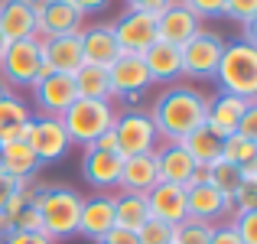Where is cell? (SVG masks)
<instances>
[{"instance_id":"cell-1","label":"cell","mask_w":257,"mask_h":244,"mask_svg":"<svg viewBox=\"0 0 257 244\" xmlns=\"http://www.w3.org/2000/svg\"><path fill=\"white\" fill-rule=\"evenodd\" d=\"M205 107H208V94H202L199 88L170 85L153 101V111H150L157 137H163L166 144L186 140L192 131H199L205 124Z\"/></svg>"},{"instance_id":"cell-2","label":"cell","mask_w":257,"mask_h":244,"mask_svg":"<svg viewBox=\"0 0 257 244\" xmlns=\"http://www.w3.org/2000/svg\"><path fill=\"white\" fill-rule=\"evenodd\" d=\"M39 218H43V234L52 241L78 234V215H82V195L69 186H36L33 195Z\"/></svg>"},{"instance_id":"cell-3","label":"cell","mask_w":257,"mask_h":244,"mask_svg":"<svg viewBox=\"0 0 257 244\" xmlns=\"http://www.w3.org/2000/svg\"><path fill=\"white\" fill-rule=\"evenodd\" d=\"M212 78L218 81L221 94L254 101L257 98V49L247 46V43H241V39L225 43L218 69H215Z\"/></svg>"},{"instance_id":"cell-4","label":"cell","mask_w":257,"mask_h":244,"mask_svg":"<svg viewBox=\"0 0 257 244\" xmlns=\"http://www.w3.org/2000/svg\"><path fill=\"white\" fill-rule=\"evenodd\" d=\"M114 117H117V111H114L111 101H88V98H75V104L69 107V111L62 114V127L65 134H69V144H78V147H91L94 140L101 137V134L111 131Z\"/></svg>"},{"instance_id":"cell-5","label":"cell","mask_w":257,"mask_h":244,"mask_svg":"<svg viewBox=\"0 0 257 244\" xmlns=\"http://www.w3.org/2000/svg\"><path fill=\"white\" fill-rule=\"evenodd\" d=\"M39 69H43L39 36L20 39V43H7V52L0 59V81L7 88H33L39 81Z\"/></svg>"},{"instance_id":"cell-6","label":"cell","mask_w":257,"mask_h":244,"mask_svg":"<svg viewBox=\"0 0 257 244\" xmlns=\"http://www.w3.org/2000/svg\"><path fill=\"white\" fill-rule=\"evenodd\" d=\"M221 49H225V39L221 33L205 30L202 26L189 43L179 46V59H182V75L189 78H212L215 69H218V59Z\"/></svg>"},{"instance_id":"cell-7","label":"cell","mask_w":257,"mask_h":244,"mask_svg":"<svg viewBox=\"0 0 257 244\" xmlns=\"http://www.w3.org/2000/svg\"><path fill=\"white\" fill-rule=\"evenodd\" d=\"M111 134L117 140L120 157H137V153H153L157 150V127H153L147 111H124L114 117Z\"/></svg>"},{"instance_id":"cell-8","label":"cell","mask_w":257,"mask_h":244,"mask_svg":"<svg viewBox=\"0 0 257 244\" xmlns=\"http://www.w3.org/2000/svg\"><path fill=\"white\" fill-rule=\"evenodd\" d=\"M186 212H189V218L205 221V225H215L221 215L231 212V199H228L225 192H218V189L205 179V169L202 166L195 169L192 182L186 186Z\"/></svg>"},{"instance_id":"cell-9","label":"cell","mask_w":257,"mask_h":244,"mask_svg":"<svg viewBox=\"0 0 257 244\" xmlns=\"http://www.w3.org/2000/svg\"><path fill=\"white\" fill-rule=\"evenodd\" d=\"M26 147L36 153L39 163H49V160L65 157V150L72 144H69V134H65L62 120L39 114V117H30V124H26Z\"/></svg>"},{"instance_id":"cell-10","label":"cell","mask_w":257,"mask_h":244,"mask_svg":"<svg viewBox=\"0 0 257 244\" xmlns=\"http://www.w3.org/2000/svg\"><path fill=\"white\" fill-rule=\"evenodd\" d=\"M114 39H117L120 52H134V56H144L153 43H157V13H137L127 10L117 23H111Z\"/></svg>"},{"instance_id":"cell-11","label":"cell","mask_w":257,"mask_h":244,"mask_svg":"<svg viewBox=\"0 0 257 244\" xmlns=\"http://www.w3.org/2000/svg\"><path fill=\"white\" fill-rule=\"evenodd\" d=\"M107 81H111V98L120 94V98H127V101H137L140 94L153 85L144 59L134 56V52H120V56L114 59V65L107 69Z\"/></svg>"},{"instance_id":"cell-12","label":"cell","mask_w":257,"mask_h":244,"mask_svg":"<svg viewBox=\"0 0 257 244\" xmlns=\"http://www.w3.org/2000/svg\"><path fill=\"white\" fill-rule=\"evenodd\" d=\"M33 98H36V107H39L43 117H62V114L75 104L78 91H75L72 75H59V72H52V75L39 78L36 85H33Z\"/></svg>"},{"instance_id":"cell-13","label":"cell","mask_w":257,"mask_h":244,"mask_svg":"<svg viewBox=\"0 0 257 244\" xmlns=\"http://www.w3.org/2000/svg\"><path fill=\"white\" fill-rule=\"evenodd\" d=\"M85 17L69 4V0H46L43 10L36 13V36L52 39V36H75L82 33Z\"/></svg>"},{"instance_id":"cell-14","label":"cell","mask_w":257,"mask_h":244,"mask_svg":"<svg viewBox=\"0 0 257 244\" xmlns=\"http://www.w3.org/2000/svg\"><path fill=\"white\" fill-rule=\"evenodd\" d=\"M202 30V20L189 10L182 0H173L170 7L157 13V39L160 43H170V46H182Z\"/></svg>"},{"instance_id":"cell-15","label":"cell","mask_w":257,"mask_h":244,"mask_svg":"<svg viewBox=\"0 0 257 244\" xmlns=\"http://www.w3.org/2000/svg\"><path fill=\"white\" fill-rule=\"evenodd\" d=\"M251 107V101H244V98H231V94H212L208 98V107H205V131L208 134H215L218 140H225V137H231L234 131H238V124H241V117H244V111Z\"/></svg>"},{"instance_id":"cell-16","label":"cell","mask_w":257,"mask_h":244,"mask_svg":"<svg viewBox=\"0 0 257 244\" xmlns=\"http://www.w3.org/2000/svg\"><path fill=\"white\" fill-rule=\"evenodd\" d=\"M78 39H82V59H85L88 65H98V69H111L114 59L120 56L111 23L85 26V30L78 33Z\"/></svg>"},{"instance_id":"cell-17","label":"cell","mask_w":257,"mask_h":244,"mask_svg":"<svg viewBox=\"0 0 257 244\" xmlns=\"http://www.w3.org/2000/svg\"><path fill=\"white\" fill-rule=\"evenodd\" d=\"M147 208H150V218H160L166 225H179L189 218L186 212V189L173 186V182H157V186L147 192Z\"/></svg>"},{"instance_id":"cell-18","label":"cell","mask_w":257,"mask_h":244,"mask_svg":"<svg viewBox=\"0 0 257 244\" xmlns=\"http://www.w3.org/2000/svg\"><path fill=\"white\" fill-rule=\"evenodd\" d=\"M120 166H124V157L120 153H107V150H94V147H85L82 157V176L91 182L98 192H107V189L117 186L120 179Z\"/></svg>"},{"instance_id":"cell-19","label":"cell","mask_w":257,"mask_h":244,"mask_svg":"<svg viewBox=\"0 0 257 244\" xmlns=\"http://www.w3.org/2000/svg\"><path fill=\"white\" fill-rule=\"evenodd\" d=\"M157 157V169H160V182H173V186H182L186 189L195 176V160L189 157V150L182 144H163L153 150Z\"/></svg>"},{"instance_id":"cell-20","label":"cell","mask_w":257,"mask_h":244,"mask_svg":"<svg viewBox=\"0 0 257 244\" xmlns=\"http://www.w3.org/2000/svg\"><path fill=\"white\" fill-rule=\"evenodd\" d=\"M114 225V195H91V199H82V215H78V234L91 241H101Z\"/></svg>"},{"instance_id":"cell-21","label":"cell","mask_w":257,"mask_h":244,"mask_svg":"<svg viewBox=\"0 0 257 244\" xmlns=\"http://www.w3.org/2000/svg\"><path fill=\"white\" fill-rule=\"evenodd\" d=\"M157 182H160V169H157V157H153V153L124 157V166H120V179H117V189H120V192L147 195L153 186H157Z\"/></svg>"},{"instance_id":"cell-22","label":"cell","mask_w":257,"mask_h":244,"mask_svg":"<svg viewBox=\"0 0 257 244\" xmlns=\"http://www.w3.org/2000/svg\"><path fill=\"white\" fill-rule=\"evenodd\" d=\"M0 36L7 43L36 36V13L30 0H0Z\"/></svg>"},{"instance_id":"cell-23","label":"cell","mask_w":257,"mask_h":244,"mask_svg":"<svg viewBox=\"0 0 257 244\" xmlns=\"http://www.w3.org/2000/svg\"><path fill=\"white\" fill-rule=\"evenodd\" d=\"M43 46V62L59 75H75V69L85 62L82 59V39L75 36H52V39H39Z\"/></svg>"},{"instance_id":"cell-24","label":"cell","mask_w":257,"mask_h":244,"mask_svg":"<svg viewBox=\"0 0 257 244\" xmlns=\"http://www.w3.org/2000/svg\"><path fill=\"white\" fill-rule=\"evenodd\" d=\"M144 65L150 72V81H176L182 75V59H179V46H170V43H153L150 49L144 52Z\"/></svg>"},{"instance_id":"cell-25","label":"cell","mask_w":257,"mask_h":244,"mask_svg":"<svg viewBox=\"0 0 257 244\" xmlns=\"http://www.w3.org/2000/svg\"><path fill=\"white\" fill-rule=\"evenodd\" d=\"M39 166H43V163H39L36 153L26 147V140L0 147V169H4L7 176H13L17 182H33V176H36Z\"/></svg>"},{"instance_id":"cell-26","label":"cell","mask_w":257,"mask_h":244,"mask_svg":"<svg viewBox=\"0 0 257 244\" xmlns=\"http://www.w3.org/2000/svg\"><path fill=\"white\" fill-rule=\"evenodd\" d=\"M30 117H33L30 107H26L17 94L0 101V147L26 140V124H30Z\"/></svg>"},{"instance_id":"cell-27","label":"cell","mask_w":257,"mask_h":244,"mask_svg":"<svg viewBox=\"0 0 257 244\" xmlns=\"http://www.w3.org/2000/svg\"><path fill=\"white\" fill-rule=\"evenodd\" d=\"M150 218V208H147V195L137 192H120L114 195V225L124 228V231H140V225Z\"/></svg>"},{"instance_id":"cell-28","label":"cell","mask_w":257,"mask_h":244,"mask_svg":"<svg viewBox=\"0 0 257 244\" xmlns=\"http://www.w3.org/2000/svg\"><path fill=\"white\" fill-rule=\"evenodd\" d=\"M75 91L78 98H88V101H111V81H107V69H98V65H88L82 62L75 69Z\"/></svg>"},{"instance_id":"cell-29","label":"cell","mask_w":257,"mask_h":244,"mask_svg":"<svg viewBox=\"0 0 257 244\" xmlns=\"http://www.w3.org/2000/svg\"><path fill=\"white\" fill-rule=\"evenodd\" d=\"M179 144L189 150V157L195 160V166H208L212 160H218V157H221V140L215 137V134H208L205 127L192 131L186 140H179Z\"/></svg>"},{"instance_id":"cell-30","label":"cell","mask_w":257,"mask_h":244,"mask_svg":"<svg viewBox=\"0 0 257 244\" xmlns=\"http://www.w3.org/2000/svg\"><path fill=\"white\" fill-rule=\"evenodd\" d=\"M205 169V179L212 182L215 189H218V192H225L228 199H231L234 195V189L241 186V176H238V166H231V163H225V160H212L208 163V166H202Z\"/></svg>"},{"instance_id":"cell-31","label":"cell","mask_w":257,"mask_h":244,"mask_svg":"<svg viewBox=\"0 0 257 244\" xmlns=\"http://www.w3.org/2000/svg\"><path fill=\"white\" fill-rule=\"evenodd\" d=\"M221 160L231 166H244V163H257V140H247L241 134L221 140Z\"/></svg>"},{"instance_id":"cell-32","label":"cell","mask_w":257,"mask_h":244,"mask_svg":"<svg viewBox=\"0 0 257 244\" xmlns=\"http://www.w3.org/2000/svg\"><path fill=\"white\" fill-rule=\"evenodd\" d=\"M212 231H215V225L186 218V221H179V225H173V241L170 244H208L212 241Z\"/></svg>"},{"instance_id":"cell-33","label":"cell","mask_w":257,"mask_h":244,"mask_svg":"<svg viewBox=\"0 0 257 244\" xmlns=\"http://www.w3.org/2000/svg\"><path fill=\"white\" fill-rule=\"evenodd\" d=\"M173 241V225L160 218H147L137 231V244H170Z\"/></svg>"},{"instance_id":"cell-34","label":"cell","mask_w":257,"mask_h":244,"mask_svg":"<svg viewBox=\"0 0 257 244\" xmlns=\"http://www.w3.org/2000/svg\"><path fill=\"white\" fill-rule=\"evenodd\" d=\"M231 228L241 238V244H257V208L254 212H234L231 215Z\"/></svg>"},{"instance_id":"cell-35","label":"cell","mask_w":257,"mask_h":244,"mask_svg":"<svg viewBox=\"0 0 257 244\" xmlns=\"http://www.w3.org/2000/svg\"><path fill=\"white\" fill-rule=\"evenodd\" d=\"M257 208V182H241L231 195V215L234 212H254Z\"/></svg>"},{"instance_id":"cell-36","label":"cell","mask_w":257,"mask_h":244,"mask_svg":"<svg viewBox=\"0 0 257 244\" xmlns=\"http://www.w3.org/2000/svg\"><path fill=\"white\" fill-rule=\"evenodd\" d=\"M221 13L238 20V23H251V20H257V0H225Z\"/></svg>"},{"instance_id":"cell-37","label":"cell","mask_w":257,"mask_h":244,"mask_svg":"<svg viewBox=\"0 0 257 244\" xmlns=\"http://www.w3.org/2000/svg\"><path fill=\"white\" fill-rule=\"evenodd\" d=\"M13 228L17 231H33V234H43V218H39V212H36V205H23L20 208V215L13 218Z\"/></svg>"},{"instance_id":"cell-38","label":"cell","mask_w":257,"mask_h":244,"mask_svg":"<svg viewBox=\"0 0 257 244\" xmlns=\"http://www.w3.org/2000/svg\"><path fill=\"white\" fill-rule=\"evenodd\" d=\"M189 10L195 13L199 20H212V17H221L225 10V0H182Z\"/></svg>"},{"instance_id":"cell-39","label":"cell","mask_w":257,"mask_h":244,"mask_svg":"<svg viewBox=\"0 0 257 244\" xmlns=\"http://www.w3.org/2000/svg\"><path fill=\"white\" fill-rule=\"evenodd\" d=\"M0 244H56L52 238H46V234H33V231H7L4 238H0Z\"/></svg>"},{"instance_id":"cell-40","label":"cell","mask_w":257,"mask_h":244,"mask_svg":"<svg viewBox=\"0 0 257 244\" xmlns=\"http://www.w3.org/2000/svg\"><path fill=\"white\" fill-rule=\"evenodd\" d=\"M234 134H241V137H247V140H257V104H254V101H251V107L244 111V117H241V124H238Z\"/></svg>"},{"instance_id":"cell-41","label":"cell","mask_w":257,"mask_h":244,"mask_svg":"<svg viewBox=\"0 0 257 244\" xmlns=\"http://www.w3.org/2000/svg\"><path fill=\"white\" fill-rule=\"evenodd\" d=\"M173 0H127V10H137V13H160L163 7H170Z\"/></svg>"},{"instance_id":"cell-42","label":"cell","mask_w":257,"mask_h":244,"mask_svg":"<svg viewBox=\"0 0 257 244\" xmlns=\"http://www.w3.org/2000/svg\"><path fill=\"white\" fill-rule=\"evenodd\" d=\"M98 244H137V234L134 231H124V228H111Z\"/></svg>"},{"instance_id":"cell-43","label":"cell","mask_w":257,"mask_h":244,"mask_svg":"<svg viewBox=\"0 0 257 244\" xmlns=\"http://www.w3.org/2000/svg\"><path fill=\"white\" fill-rule=\"evenodd\" d=\"M208 244H241V238L234 234L231 225H221V228H215V231H212V241H208Z\"/></svg>"},{"instance_id":"cell-44","label":"cell","mask_w":257,"mask_h":244,"mask_svg":"<svg viewBox=\"0 0 257 244\" xmlns=\"http://www.w3.org/2000/svg\"><path fill=\"white\" fill-rule=\"evenodd\" d=\"M72 7H75L78 13H82V17H88V13H98V10H104L107 4H111V0H69Z\"/></svg>"},{"instance_id":"cell-45","label":"cell","mask_w":257,"mask_h":244,"mask_svg":"<svg viewBox=\"0 0 257 244\" xmlns=\"http://www.w3.org/2000/svg\"><path fill=\"white\" fill-rule=\"evenodd\" d=\"M13 192H17V179H13V176H7L4 169H0V208H4V202L10 199Z\"/></svg>"},{"instance_id":"cell-46","label":"cell","mask_w":257,"mask_h":244,"mask_svg":"<svg viewBox=\"0 0 257 244\" xmlns=\"http://www.w3.org/2000/svg\"><path fill=\"white\" fill-rule=\"evenodd\" d=\"M94 150H107V153H117V140H114V134L111 131H107V134H101V137L98 140H94Z\"/></svg>"},{"instance_id":"cell-47","label":"cell","mask_w":257,"mask_h":244,"mask_svg":"<svg viewBox=\"0 0 257 244\" xmlns=\"http://www.w3.org/2000/svg\"><path fill=\"white\" fill-rule=\"evenodd\" d=\"M241 43H247V46H254V49H257V20L244 23V39H241Z\"/></svg>"},{"instance_id":"cell-48","label":"cell","mask_w":257,"mask_h":244,"mask_svg":"<svg viewBox=\"0 0 257 244\" xmlns=\"http://www.w3.org/2000/svg\"><path fill=\"white\" fill-rule=\"evenodd\" d=\"M7 231H13V221H10V218H7V215H4V212H0V238H4V234H7Z\"/></svg>"},{"instance_id":"cell-49","label":"cell","mask_w":257,"mask_h":244,"mask_svg":"<svg viewBox=\"0 0 257 244\" xmlns=\"http://www.w3.org/2000/svg\"><path fill=\"white\" fill-rule=\"evenodd\" d=\"M10 94H13V91H10V88L4 85V81H0V101H4V98H10Z\"/></svg>"},{"instance_id":"cell-50","label":"cell","mask_w":257,"mask_h":244,"mask_svg":"<svg viewBox=\"0 0 257 244\" xmlns=\"http://www.w3.org/2000/svg\"><path fill=\"white\" fill-rule=\"evenodd\" d=\"M4 52H7V39L0 36V59H4Z\"/></svg>"}]
</instances>
